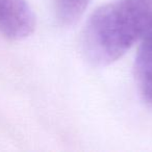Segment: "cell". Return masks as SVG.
Wrapping results in <instances>:
<instances>
[{
  "label": "cell",
  "mask_w": 152,
  "mask_h": 152,
  "mask_svg": "<svg viewBox=\"0 0 152 152\" xmlns=\"http://www.w3.org/2000/svg\"><path fill=\"white\" fill-rule=\"evenodd\" d=\"M141 41L134 59V78L140 95L152 106V25Z\"/></svg>",
  "instance_id": "obj_3"
},
{
  "label": "cell",
  "mask_w": 152,
  "mask_h": 152,
  "mask_svg": "<svg viewBox=\"0 0 152 152\" xmlns=\"http://www.w3.org/2000/svg\"><path fill=\"white\" fill-rule=\"evenodd\" d=\"M152 25V0H113L98 7L81 34V51L95 67L118 61Z\"/></svg>",
  "instance_id": "obj_1"
},
{
  "label": "cell",
  "mask_w": 152,
  "mask_h": 152,
  "mask_svg": "<svg viewBox=\"0 0 152 152\" xmlns=\"http://www.w3.org/2000/svg\"><path fill=\"white\" fill-rule=\"evenodd\" d=\"M91 0H56L57 18L63 25H74L83 15Z\"/></svg>",
  "instance_id": "obj_4"
},
{
  "label": "cell",
  "mask_w": 152,
  "mask_h": 152,
  "mask_svg": "<svg viewBox=\"0 0 152 152\" xmlns=\"http://www.w3.org/2000/svg\"><path fill=\"white\" fill-rule=\"evenodd\" d=\"M36 17L26 0H0V32L12 40H22L34 32Z\"/></svg>",
  "instance_id": "obj_2"
}]
</instances>
